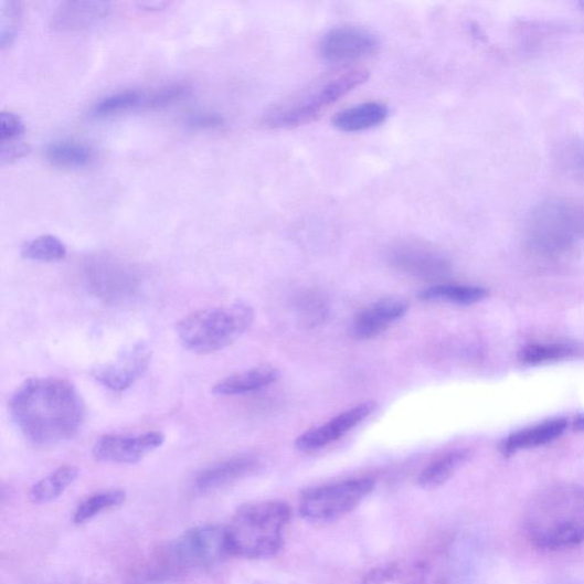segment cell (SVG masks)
Listing matches in <instances>:
<instances>
[{
	"mask_svg": "<svg viewBox=\"0 0 584 584\" xmlns=\"http://www.w3.org/2000/svg\"><path fill=\"white\" fill-rule=\"evenodd\" d=\"M10 412L21 434L39 445L73 438L86 418V406L76 387L59 378L24 382L11 397Z\"/></svg>",
	"mask_w": 584,
	"mask_h": 584,
	"instance_id": "cell-1",
	"label": "cell"
},
{
	"mask_svg": "<svg viewBox=\"0 0 584 584\" xmlns=\"http://www.w3.org/2000/svg\"><path fill=\"white\" fill-rule=\"evenodd\" d=\"M529 542L543 552H564L584 543V488L549 485L534 493L523 511Z\"/></svg>",
	"mask_w": 584,
	"mask_h": 584,
	"instance_id": "cell-2",
	"label": "cell"
},
{
	"mask_svg": "<svg viewBox=\"0 0 584 584\" xmlns=\"http://www.w3.org/2000/svg\"><path fill=\"white\" fill-rule=\"evenodd\" d=\"M291 520L290 506L280 500L254 502L238 508L226 527L230 556L264 560L276 556Z\"/></svg>",
	"mask_w": 584,
	"mask_h": 584,
	"instance_id": "cell-3",
	"label": "cell"
},
{
	"mask_svg": "<svg viewBox=\"0 0 584 584\" xmlns=\"http://www.w3.org/2000/svg\"><path fill=\"white\" fill-rule=\"evenodd\" d=\"M254 309L245 302L200 309L182 319L179 339L194 354H211L226 349L254 322Z\"/></svg>",
	"mask_w": 584,
	"mask_h": 584,
	"instance_id": "cell-4",
	"label": "cell"
},
{
	"mask_svg": "<svg viewBox=\"0 0 584 584\" xmlns=\"http://www.w3.org/2000/svg\"><path fill=\"white\" fill-rule=\"evenodd\" d=\"M527 236L532 251L542 256L570 252L584 237V202L569 198L541 201L530 213Z\"/></svg>",
	"mask_w": 584,
	"mask_h": 584,
	"instance_id": "cell-5",
	"label": "cell"
},
{
	"mask_svg": "<svg viewBox=\"0 0 584 584\" xmlns=\"http://www.w3.org/2000/svg\"><path fill=\"white\" fill-rule=\"evenodd\" d=\"M369 73L361 67L346 68L317 83L297 98L272 108L263 118L268 128H296L317 120L338 99L362 85Z\"/></svg>",
	"mask_w": 584,
	"mask_h": 584,
	"instance_id": "cell-6",
	"label": "cell"
},
{
	"mask_svg": "<svg viewBox=\"0 0 584 584\" xmlns=\"http://www.w3.org/2000/svg\"><path fill=\"white\" fill-rule=\"evenodd\" d=\"M230 556L226 527L202 525L171 542L157 572L162 575L214 565Z\"/></svg>",
	"mask_w": 584,
	"mask_h": 584,
	"instance_id": "cell-7",
	"label": "cell"
},
{
	"mask_svg": "<svg viewBox=\"0 0 584 584\" xmlns=\"http://www.w3.org/2000/svg\"><path fill=\"white\" fill-rule=\"evenodd\" d=\"M374 486L372 478L362 477L314 488L302 495L299 512L305 520L315 522L341 519L358 508Z\"/></svg>",
	"mask_w": 584,
	"mask_h": 584,
	"instance_id": "cell-8",
	"label": "cell"
},
{
	"mask_svg": "<svg viewBox=\"0 0 584 584\" xmlns=\"http://www.w3.org/2000/svg\"><path fill=\"white\" fill-rule=\"evenodd\" d=\"M85 276L89 290L108 302H120L140 289V274L131 265L105 254L93 255L86 262Z\"/></svg>",
	"mask_w": 584,
	"mask_h": 584,
	"instance_id": "cell-9",
	"label": "cell"
},
{
	"mask_svg": "<svg viewBox=\"0 0 584 584\" xmlns=\"http://www.w3.org/2000/svg\"><path fill=\"white\" fill-rule=\"evenodd\" d=\"M164 436L160 432L140 435H105L99 437L93 448L98 461L132 465L140 463L152 452L160 448Z\"/></svg>",
	"mask_w": 584,
	"mask_h": 584,
	"instance_id": "cell-10",
	"label": "cell"
},
{
	"mask_svg": "<svg viewBox=\"0 0 584 584\" xmlns=\"http://www.w3.org/2000/svg\"><path fill=\"white\" fill-rule=\"evenodd\" d=\"M152 352L146 342L136 343L114 362L93 369L92 374L103 386L114 392L131 387L151 363Z\"/></svg>",
	"mask_w": 584,
	"mask_h": 584,
	"instance_id": "cell-11",
	"label": "cell"
},
{
	"mask_svg": "<svg viewBox=\"0 0 584 584\" xmlns=\"http://www.w3.org/2000/svg\"><path fill=\"white\" fill-rule=\"evenodd\" d=\"M376 407L374 401H365L343 411L322 426L301 434L295 442L296 448L302 453H315L326 448L365 422Z\"/></svg>",
	"mask_w": 584,
	"mask_h": 584,
	"instance_id": "cell-12",
	"label": "cell"
},
{
	"mask_svg": "<svg viewBox=\"0 0 584 584\" xmlns=\"http://www.w3.org/2000/svg\"><path fill=\"white\" fill-rule=\"evenodd\" d=\"M378 42L364 29L346 25L330 30L320 44L323 59L330 62H349L372 55Z\"/></svg>",
	"mask_w": 584,
	"mask_h": 584,
	"instance_id": "cell-13",
	"label": "cell"
},
{
	"mask_svg": "<svg viewBox=\"0 0 584 584\" xmlns=\"http://www.w3.org/2000/svg\"><path fill=\"white\" fill-rule=\"evenodd\" d=\"M391 263L400 270L424 280L440 279L452 269L450 263L436 251L418 244H404L391 253Z\"/></svg>",
	"mask_w": 584,
	"mask_h": 584,
	"instance_id": "cell-14",
	"label": "cell"
},
{
	"mask_svg": "<svg viewBox=\"0 0 584 584\" xmlns=\"http://www.w3.org/2000/svg\"><path fill=\"white\" fill-rule=\"evenodd\" d=\"M410 302L401 297H387L369 305L354 319L352 336L369 340L385 332L407 312Z\"/></svg>",
	"mask_w": 584,
	"mask_h": 584,
	"instance_id": "cell-15",
	"label": "cell"
},
{
	"mask_svg": "<svg viewBox=\"0 0 584 584\" xmlns=\"http://www.w3.org/2000/svg\"><path fill=\"white\" fill-rule=\"evenodd\" d=\"M114 12L108 2H74L62 3L51 19V28L56 31H82L105 22Z\"/></svg>",
	"mask_w": 584,
	"mask_h": 584,
	"instance_id": "cell-16",
	"label": "cell"
},
{
	"mask_svg": "<svg viewBox=\"0 0 584 584\" xmlns=\"http://www.w3.org/2000/svg\"><path fill=\"white\" fill-rule=\"evenodd\" d=\"M255 457H234L203 469L194 479V489L200 493H210L225 488L258 468Z\"/></svg>",
	"mask_w": 584,
	"mask_h": 584,
	"instance_id": "cell-17",
	"label": "cell"
},
{
	"mask_svg": "<svg viewBox=\"0 0 584 584\" xmlns=\"http://www.w3.org/2000/svg\"><path fill=\"white\" fill-rule=\"evenodd\" d=\"M565 418H554L510 434L502 443L501 450L506 456L538 448L561 437L567 429Z\"/></svg>",
	"mask_w": 584,
	"mask_h": 584,
	"instance_id": "cell-18",
	"label": "cell"
},
{
	"mask_svg": "<svg viewBox=\"0 0 584 584\" xmlns=\"http://www.w3.org/2000/svg\"><path fill=\"white\" fill-rule=\"evenodd\" d=\"M279 376L276 368L264 364L225 378L214 386L213 392L221 396L243 395L278 382Z\"/></svg>",
	"mask_w": 584,
	"mask_h": 584,
	"instance_id": "cell-19",
	"label": "cell"
},
{
	"mask_svg": "<svg viewBox=\"0 0 584 584\" xmlns=\"http://www.w3.org/2000/svg\"><path fill=\"white\" fill-rule=\"evenodd\" d=\"M389 108L382 102H364L338 113L332 125L343 132H360L382 126L389 118Z\"/></svg>",
	"mask_w": 584,
	"mask_h": 584,
	"instance_id": "cell-20",
	"label": "cell"
},
{
	"mask_svg": "<svg viewBox=\"0 0 584 584\" xmlns=\"http://www.w3.org/2000/svg\"><path fill=\"white\" fill-rule=\"evenodd\" d=\"M469 455V452L465 449L442 455L421 472L418 485L426 490L444 486L467 463Z\"/></svg>",
	"mask_w": 584,
	"mask_h": 584,
	"instance_id": "cell-21",
	"label": "cell"
},
{
	"mask_svg": "<svg viewBox=\"0 0 584 584\" xmlns=\"http://www.w3.org/2000/svg\"><path fill=\"white\" fill-rule=\"evenodd\" d=\"M79 475V469L73 465H64L45 476L31 488L30 498L38 505L50 503L59 499L67 488H71Z\"/></svg>",
	"mask_w": 584,
	"mask_h": 584,
	"instance_id": "cell-22",
	"label": "cell"
},
{
	"mask_svg": "<svg viewBox=\"0 0 584 584\" xmlns=\"http://www.w3.org/2000/svg\"><path fill=\"white\" fill-rule=\"evenodd\" d=\"M46 160L62 169H78L93 159L92 150L84 144L73 140L57 141L45 148Z\"/></svg>",
	"mask_w": 584,
	"mask_h": 584,
	"instance_id": "cell-23",
	"label": "cell"
},
{
	"mask_svg": "<svg viewBox=\"0 0 584 584\" xmlns=\"http://www.w3.org/2000/svg\"><path fill=\"white\" fill-rule=\"evenodd\" d=\"M148 92L125 89L99 99L92 110L95 117H112L134 109H147Z\"/></svg>",
	"mask_w": 584,
	"mask_h": 584,
	"instance_id": "cell-24",
	"label": "cell"
},
{
	"mask_svg": "<svg viewBox=\"0 0 584 584\" xmlns=\"http://www.w3.org/2000/svg\"><path fill=\"white\" fill-rule=\"evenodd\" d=\"M489 291L482 287L461 285H438L420 294L424 301H445L456 305H474L485 300Z\"/></svg>",
	"mask_w": 584,
	"mask_h": 584,
	"instance_id": "cell-25",
	"label": "cell"
},
{
	"mask_svg": "<svg viewBox=\"0 0 584 584\" xmlns=\"http://www.w3.org/2000/svg\"><path fill=\"white\" fill-rule=\"evenodd\" d=\"M125 500L126 493L120 490L93 495L77 507L74 514V522L77 525L85 524L96 518L97 514L123 505Z\"/></svg>",
	"mask_w": 584,
	"mask_h": 584,
	"instance_id": "cell-26",
	"label": "cell"
},
{
	"mask_svg": "<svg viewBox=\"0 0 584 584\" xmlns=\"http://www.w3.org/2000/svg\"><path fill=\"white\" fill-rule=\"evenodd\" d=\"M66 247L57 236L45 234L34 237L22 247V256L25 259L54 263L66 257Z\"/></svg>",
	"mask_w": 584,
	"mask_h": 584,
	"instance_id": "cell-27",
	"label": "cell"
},
{
	"mask_svg": "<svg viewBox=\"0 0 584 584\" xmlns=\"http://www.w3.org/2000/svg\"><path fill=\"white\" fill-rule=\"evenodd\" d=\"M574 352L573 348L562 342L530 343L521 352V359L530 365L555 362L569 358Z\"/></svg>",
	"mask_w": 584,
	"mask_h": 584,
	"instance_id": "cell-28",
	"label": "cell"
},
{
	"mask_svg": "<svg viewBox=\"0 0 584 584\" xmlns=\"http://www.w3.org/2000/svg\"><path fill=\"white\" fill-rule=\"evenodd\" d=\"M558 166L570 177L584 181V140H571L555 153Z\"/></svg>",
	"mask_w": 584,
	"mask_h": 584,
	"instance_id": "cell-29",
	"label": "cell"
},
{
	"mask_svg": "<svg viewBox=\"0 0 584 584\" xmlns=\"http://www.w3.org/2000/svg\"><path fill=\"white\" fill-rule=\"evenodd\" d=\"M22 21L21 4L15 0H3L0 3V46H11L19 34Z\"/></svg>",
	"mask_w": 584,
	"mask_h": 584,
	"instance_id": "cell-30",
	"label": "cell"
},
{
	"mask_svg": "<svg viewBox=\"0 0 584 584\" xmlns=\"http://www.w3.org/2000/svg\"><path fill=\"white\" fill-rule=\"evenodd\" d=\"M190 93V86L183 83L168 84L148 92L147 109L166 108L184 98Z\"/></svg>",
	"mask_w": 584,
	"mask_h": 584,
	"instance_id": "cell-31",
	"label": "cell"
},
{
	"mask_svg": "<svg viewBox=\"0 0 584 584\" xmlns=\"http://www.w3.org/2000/svg\"><path fill=\"white\" fill-rule=\"evenodd\" d=\"M25 132L21 118L12 113L0 115V140L3 144L19 142Z\"/></svg>",
	"mask_w": 584,
	"mask_h": 584,
	"instance_id": "cell-32",
	"label": "cell"
},
{
	"mask_svg": "<svg viewBox=\"0 0 584 584\" xmlns=\"http://www.w3.org/2000/svg\"><path fill=\"white\" fill-rule=\"evenodd\" d=\"M301 317L306 323L317 325L327 317V305L318 295H306L300 301Z\"/></svg>",
	"mask_w": 584,
	"mask_h": 584,
	"instance_id": "cell-33",
	"label": "cell"
},
{
	"mask_svg": "<svg viewBox=\"0 0 584 584\" xmlns=\"http://www.w3.org/2000/svg\"><path fill=\"white\" fill-rule=\"evenodd\" d=\"M187 125L191 129L213 130L224 127L225 119L217 113H198L188 119Z\"/></svg>",
	"mask_w": 584,
	"mask_h": 584,
	"instance_id": "cell-34",
	"label": "cell"
},
{
	"mask_svg": "<svg viewBox=\"0 0 584 584\" xmlns=\"http://www.w3.org/2000/svg\"><path fill=\"white\" fill-rule=\"evenodd\" d=\"M399 574L400 569L396 565L378 566L365 575L363 584H386L396 578Z\"/></svg>",
	"mask_w": 584,
	"mask_h": 584,
	"instance_id": "cell-35",
	"label": "cell"
},
{
	"mask_svg": "<svg viewBox=\"0 0 584 584\" xmlns=\"http://www.w3.org/2000/svg\"><path fill=\"white\" fill-rule=\"evenodd\" d=\"M29 153V146L19 141L0 145V162L12 163Z\"/></svg>",
	"mask_w": 584,
	"mask_h": 584,
	"instance_id": "cell-36",
	"label": "cell"
},
{
	"mask_svg": "<svg viewBox=\"0 0 584 584\" xmlns=\"http://www.w3.org/2000/svg\"><path fill=\"white\" fill-rule=\"evenodd\" d=\"M137 6L142 8L145 11H162L166 10L170 6V3L160 2V0H157V2H155V0H152V2H141Z\"/></svg>",
	"mask_w": 584,
	"mask_h": 584,
	"instance_id": "cell-37",
	"label": "cell"
},
{
	"mask_svg": "<svg viewBox=\"0 0 584 584\" xmlns=\"http://www.w3.org/2000/svg\"><path fill=\"white\" fill-rule=\"evenodd\" d=\"M574 426L577 431L584 432V415L576 417Z\"/></svg>",
	"mask_w": 584,
	"mask_h": 584,
	"instance_id": "cell-38",
	"label": "cell"
},
{
	"mask_svg": "<svg viewBox=\"0 0 584 584\" xmlns=\"http://www.w3.org/2000/svg\"><path fill=\"white\" fill-rule=\"evenodd\" d=\"M581 6H582V8L584 9V2H583Z\"/></svg>",
	"mask_w": 584,
	"mask_h": 584,
	"instance_id": "cell-39",
	"label": "cell"
},
{
	"mask_svg": "<svg viewBox=\"0 0 584 584\" xmlns=\"http://www.w3.org/2000/svg\"><path fill=\"white\" fill-rule=\"evenodd\" d=\"M561 584H573V583H561Z\"/></svg>",
	"mask_w": 584,
	"mask_h": 584,
	"instance_id": "cell-40",
	"label": "cell"
}]
</instances>
